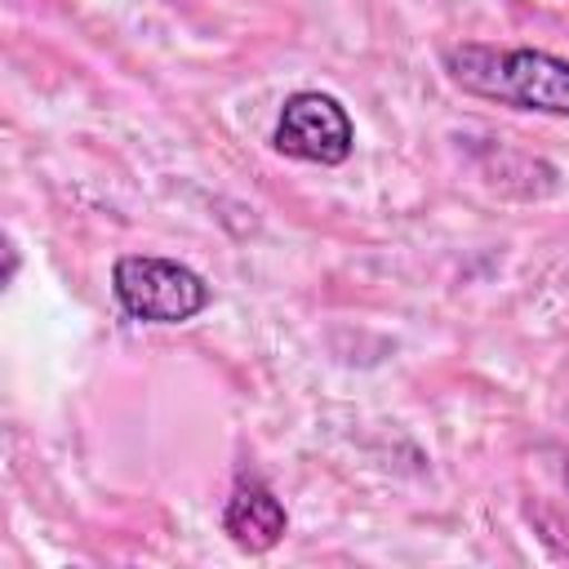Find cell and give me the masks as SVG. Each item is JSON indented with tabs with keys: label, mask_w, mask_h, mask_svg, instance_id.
Masks as SVG:
<instances>
[{
	"label": "cell",
	"mask_w": 569,
	"mask_h": 569,
	"mask_svg": "<svg viewBox=\"0 0 569 569\" xmlns=\"http://www.w3.org/2000/svg\"><path fill=\"white\" fill-rule=\"evenodd\" d=\"M276 151L289 160H311V164H342L356 147V124L347 107L333 93L320 89H298L284 98L276 133Z\"/></svg>",
	"instance_id": "obj_3"
},
{
	"label": "cell",
	"mask_w": 569,
	"mask_h": 569,
	"mask_svg": "<svg viewBox=\"0 0 569 569\" xmlns=\"http://www.w3.org/2000/svg\"><path fill=\"white\" fill-rule=\"evenodd\" d=\"M222 529L231 533L236 547L244 551H271L284 529H289V516L280 507V498L262 485V480H240L222 507Z\"/></svg>",
	"instance_id": "obj_4"
},
{
	"label": "cell",
	"mask_w": 569,
	"mask_h": 569,
	"mask_svg": "<svg viewBox=\"0 0 569 569\" xmlns=\"http://www.w3.org/2000/svg\"><path fill=\"white\" fill-rule=\"evenodd\" d=\"M445 71L458 89L542 116H569V62L542 49H493L453 44L445 49Z\"/></svg>",
	"instance_id": "obj_1"
},
{
	"label": "cell",
	"mask_w": 569,
	"mask_h": 569,
	"mask_svg": "<svg viewBox=\"0 0 569 569\" xmlns=\"http://www.w3.org/2000/svg\"><path fill=\"white\" fill-rule=\"evenodd\" d=\"M111 289L124 316L147 320V325H182L209 307V284L191 267L173 258H151V253L116 258Z\"/></svg>",
	"instance_id": "obj_2"
},
{
	"label": "cell",
	"mask_w": 569,
	"mask_h": 569,
	"mask_svg": "<svg viewBox=\"0 0 569 569\" xmlns=\"http://www.w3.org/2000/svg\"><path fill=\"white\" fill-rule=\"evenodd\" d=\"M565 476H569V467H565Z\"/></svg>",
	"instance_id": "obj_5"
}]
</instances>
